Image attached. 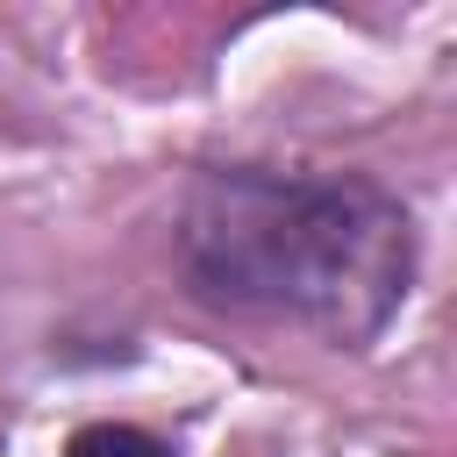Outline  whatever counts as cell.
<instances>
[{
  "instance_id": "obj_2",
  "label": "cell",
  "mask_w": 457,
  "mask_h": 457,
  "mask_svg": "<svg viewBox=\"0 0 457 457\" xmlns=\"http://www.w3.org/2000/svg\"><path fill=\"white\" fill-rule=\"evenodd\" d=\"M64 457H171V450L136 421H86V428H71Z\"/></svg>"
},
{
  "instance_id": "obj_1",
  "label": "cell",
  "mask_w": 457,
  "mask_h": 457,
  "mask_svg": "<svg viewBox=\"0 0 457 457\" xmlns=\"http://www.w3.org/2000/svg\"><path fill=\"white\" fill-rule=\"evenodd\" d=\"M171 243L193 300L228 314H286L343 350H364L414 286L407 207L357 171H200L179 200Z\"/></svg>"
}]
</instances>
